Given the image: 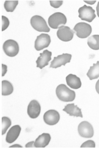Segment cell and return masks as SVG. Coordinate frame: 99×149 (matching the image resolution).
<instances>
[{
    "mask_svg": "<svg viewBox=\"0 0 99 149\" xmlns=\"http://www.w3.org/2000/svg\"><path fill=\"white\" fill-rule=\"evenodd\" d=\"M56 93L59 100L63 102H72L75 98V91L71 90L64 84L59 85L56 88Z\"/></svg>",
    "mask_w": 99,
    "mask_h": 149,
    "instance_id": "6da1fadb",
    "label": "cell"
},
{
    "mask_svg": "<svg viewBox=\"0 0 99 149\" xmlns=\"http://www.w3.org/2000/svg\"><path fill=\"white\" fill-rule=\"evenodd\" d=\"M30 24L33 28L37 31L48 33L50 31L45 20L41 16H33L30 19Z\"/></svg>",
    "mask_w": 99,
    "mask_h": 149,
    "instance_id": "7a4b0ae2",
    "label": "cell"
},
{
    "mask_svg": "<svg viewBox=\"0 0 99 149\" xmlns=\"http://www.w3.org/2000/svg\"><path fill=\"white\" fill-rule=\"evenodd\" d=\"M67 19L65 15L62 13L56 12L51 15L48 18V24L51 28L57 29L60 25H65Z\"/></svg>",
    "mask_w": 99,
    "mask_h": 149,
    "instance_id": "3957f363",
    "label": "cell"
},
{
    "mask_svg": "<svg viewBox=\"0 0 99 149\" xmlns=\"http://www.w3.org/2000/svg\"><path fill=\"white\" fill-rule=\"evenodd\" d=\"M3 49L4 52L7 56L13 57L18 54L19 48L17 42L13 40H8L3 44Z\"/></svg>",
    "mask_w": 99,
    "mask_h": 149,
    "instance_id": "277c9868",
    "label": "cell"
},
{
    "mask_svg": "<svg viewBox=\"0 0 99 149\" xmlns=\"http://www.w3.org/2000/svg\"><path fill=\"white\" fill-rule=\"evenodd\" d=\"M73 30L76 33L77 37L81 39H85L89 37L92 31L91 25L85 22L77 23Z\"/></svg>",
    "mask_w": 99,
    "mask_h": 149,
    "instance_id": "5b68a950",
    "label": "cell"
},
{
    "mask_svg": "<svg viewBox=\"0 0 99 149\" xmlns=\"http://www.w3.org/2000/svg\"><path fill=\"white\" fill-rule=\"evenodd\" d=\"M79 17L82 20L91 22L96 17L95 10L92 7L84 5L79 8Z\"/></svg>",
    "mask_w": 99,
    "mask_h": 149,
    "instance_id": "8992f818",
    "label": "cell"
},
{
    "mask_svg": "<svg viewBox=\"0 0 99 149\" xmlns=\"http://www.w3.org/2000/svg\"><path fill=\"white\" fill-rule=\"evenodd\" d=\"M78 131L80 136L85 138H91L94 135V130L92 125L87 121L80 123Z\"/></svg>",
    "mask_w": 99,
    "mask_h": 149,
    "instance_id": "52a82bcc",
    "label": "cell"
},
{
    "mask_svg": "<svg viewBox=\"0 0 99 149\" xmlns=\"http://www.w3.org/2000/svg\"><path fill=\"white\" fill-rule=\"evenodd\" d=\"M74 33L69 27L62 26L58 27L57 35L61 41L67 42L73 39Z\"/></svg>",
    "mask_w": 99,
    "mask_h": 149,
    "instance_id": "ba28073f",
    "label": "cell"
},
{
    "mask_svg": "<svg viewBox=\"0 0 99 149\" xmlns=\"http://www.w3.org/2000/svg\"><path fill=\"white\" fill-rule=\"evenodd\" d=\"M51 42L50 36L47 34L42 33L37 36L35 42V47L36 50L39 51L47 48Z\"/></svg>",
    "mask_w": 99,
    "mask_h": 149,
    "instance_id": "9c48e42d",
    "label": "cell"
},
{
    "mask_svg": "<svg viewBox=\"0 0 99 149\" xmlns=\"http://www.w3.org/2000/svg\"><path fill=\"white\" fill-rule=\"evenodd\" d=\"M72 55L67 54H63L54 57L53 60L51 63L50 67L56 69L62 65L65 66L67 63L70 62Z\"/></svg>",
    "mask_w": 99,
    "mask_h": 149,
    "instance_id": "30bf717a",
    "label": "cell"
},
{
    "mask_svg": "<svg viewBox=\"0 0 99 149\" xmlns=\"http://www.w3.org/2000/svg\"><path fill=\"white\" fill-rule=\"evenodd\" d=\"M60 119L58 112L55 110H50L46 112L43 116L44 122L48 125H53L58 123Z\"/></svg>",
    "mask_w": 99,
    "mask_h": 149,
    "instance_id": "8fae6325",
    "label": "cell"
},
{
    "mask_svg": "<svg viewBox=\"0 0 99 149\" xmlns=\"http://www.w3.org/2000/svg\"><path fill=\"white\" fill-rule=\"evenodd\" d=\"M41 107L39 102L36 100H33L29 104L27 112L30 118L35 119L37 118L40 114Z\"/></svg>",
    "mask_w": 99,
    "mask_h": 149,
    "instance_id": "7c38bea8",
    "label": "cell"
},
{
    "mask_svg": "<svg viewBox=\"0 0 99 149\" xmlns=\"http://www.w3.org/2000/svg\"><path fill=\"white\" fill-rule=\"evenodd\" d=\"M52 53L47 50L44 51L40 54V56L36 61L37 68L42 69L49 64V62L51 60Z\"/></svg>",
    "mask_w": 99,
    "mask_h": 149,
    "instance_id": "4fadbf2b",
    "label": "cell"
},
{
    "mask_svg": "<svg viewBox=\"0 0 99 149\" xmlns=\"http://www.w3.org/2000/svg\"><path fill=\"white\" fill-rule=\"evenodd\" d=\"M21 128L19 125H14L10 128L7 133L6 141L8 143L15 141L20 135Z\"/></svg>",
    "mask_w": 99,
    "mask_h": 149,
    "instance_id": "5bb4252c",
    "label": "cell"
},
{
    "mask_svg": "<svg viewBox=\"0 0 99 149\" xmlns=\"http://www.w3.org/2000/svg\"><path fill=\"white\" fill-rule=\"evenodd\" d=\"M51 140L49 134L44 133L39 136L34 142V146L36 148H44L49 144Z\"/></svg>",
    "mask_w": 99,
    "mask_h": 149,
    "instance_id": "9a60e30c",
    "label": "cell"
},
{
    "mask_svg": "<svg viewBox=\"0 0 99 149\" xmlns=\"http://www.w3.org/2000/svg\"><path fill=\"white\" fill-rule=\"evenodd\" d=\"M63 111L69 114L70 116L80 117L81 118L83 117L81 109L78 107L77 105H75L73 103L67 104L65 106Z\"/></svg>",
    "mask_w": 99,
    "mask_h": 149,
    "instance_id": "2e32d148",
    "label": "cell"
},
{
    "mask_svg": "<svg viewBox=\"0 0 99 149\" xmlns=\"http://www.w3.org/2000/svg\"><path fill=\"white\" fill-rule=\"evenodd\" d=\"M66 80L67 85L71 88L77 89L81 87L80 79L75 74H69L66 76Z\"/></svg>",
    "mask_w": 99,
    "mask_h": 149,
    "instance_id": "e0dca14e",
    "label": "cell"
},
{
    "mask_svg": "<svg viewBox=\"0 0 99 149\" xmlns=\"http://www.w3.org/2000/svg\"><path fill=\"white\" fill-rule=\"evenodd\" d=\"M87 75L90 80L96 79L99 77V61H98L96 64L94 63L93 66L90 67Z\"/></svg>",
    "mask_w": 99,
    "mask_h": 149,
    "instance_id": "ac0fdd59",
    "label": "cell"
},
{
    "mask_svg": "<svg viewBox=\"0 0 99 149\" xmlns=\"http://www.w3.org/2000/svg\"><path fill=\"white\" fill-rule=\"evenodd\" d=\"M2 95L7 96L11 94L13 92L14 88L11 83L7 80H3L2 82Z\"/></svg>",
    "mask_w": 99,
    "mask_h": 149,
    "instance_id": "d6986e66",
    "label": "cell"
},
{
    "mask_svg": "<svg viewBox=\"0 0 99 149\" xmlns=\"http://www.w3.org/2000/svg\"><path fill=\"white\" fill-rule=\"evenodd\" d=\"M87 44L90 48L94 50H99V35H94L88 38Z\"/></svg>",
    "mask_w": 99,
    "mask_h": 149,
    "instance_id": "ffe728a7",
    "label": "cell"
},
{
    "mask_svg": "<svg viewBox=\"0 0 99 149\" xmlns=\"http://www.w3.org/2000/svg\"><path fill=\"white\" fill-rule=\"evenodd\" d=\"M18 4V1H6L4 3V7L6 11L12 12L15 10Z\"/></svg>",
    "mask_w": 99,
    "mask_h": 149,
    "instance_id": "44dd1931",
    "label": "cell"
},
{
    "mask_svg": "<svg viewBox=\"0 0 99 149\" xmlns=\"http://www.w3.org/2000/svg\"><path fill=\"white\" fill-rule=\"evenodd\" d=\"M2 135L6 134L8 129L12 125L11 120L7 117H3L2 118Z\"/></svg>",
    "mask_w": 99,
    "mask_h": 149,
    "instance_id": "7402d4cb",
    "label": "cell"
},
{
    "mask_svg": "<svg viewBox=\"0 0 99 149\" xmlns=\"http://www.w3.org/2000/svg\"><path fill=\"white\" fill-rule=\"evenodd\" d=\"M2 31H3L7 29L10 24V21L8 18L4 16H2Z\"/></svg>",
    "mask_w": 99,
    "mask_h": 149,
    "instance_id": "603a6c76",
    "label": "cell"
},
{
    "mask_svg": "<svg viewBox=\"0 0 99 149\" xmlns=\"http://www.w3.org/2000/svg\"><path fill=\"white\" fill-rule=\"evenodd\" d=\"M96 147L95 143L92 140H87L82 144L81 148H95Z\"/></svg>",
    "mask_w": 99,
    "mask_h": 149,
    "instance_id": "cb8c5ba5",
    "label": "cell"
},
{
    "mask_svg": "<svg viewBox=\"0 0 99 149\" xmlns=\"http://www.w3.org/2000/svg\"><path fill=\"white\" fill-rule=\"evenodd\" d=\"M51 6L54 8H60L62 5V1H50Z\"/></svg>",
    "mask_w": 99,
    "mask_h": 149,
    "instance_id": "d4e9b609",
    "label": "cell"
},
{
    "mask_svg": "<svg viewBox=\"0 0 99 149\" xmlns=\"http://www.w3.org/2000/svg\"><path fill=\"white\" fill-rule=\"evenodd\" d=\"M2 76H4L5 74L7 73V66L2 64Z\"/></svg>",
    "mask_w": 99,
    "mask_h": 149,
    "instance_id": "484cf974",
    "label": "cell"
},
{
    "mask_svg": "<svg viewBox=\"0 0 99 149\" xmlns=\"http://www.w3.org/2000/svg\"><path fill=\"white\" fill-rule=\"evenodd\" d=\"M34 143V141L28 142L25 145V147L27 148L35 147L34 145H33Z\"/></svg>",
    "mask_w": 99,
    "mask_h": 149,
    "instance_id": "4316f807",
    "label": "cell"
},
{
    "mask_svg": "<svg viewBox=\"0 0 99 149\" xmlns=\"http://www.w3.org/2000/svg\"><path fill=\"white\" fill-rule=\"evenodd\" d=\"M96 89L97 92L99 94V79L97 82L96 84Z\"/></svg>",
    "mask_w": 99,
    "mask_h": 149,
    "instance_id": "83f0119b",
    "label": "cell"
},
{
    "mask_svg": "<svg viewBox=\"0 0 99 149\" xmlns=\"http://www.w3.org/2000/svg\"><path fill=\"white\" fill-rule=\"evenodd\" d=\"M84 2H85L86 3H87L88 4H90V5H93L95 3H96V1H84Z\"/></svg>",
    "mask_w": 99,
    "mask_h": 149,
    "instance_id": "f1b7e54d",
    "label": "cell"
},
{
    "mask_svg": "<svg viewBox=\"0 0 99 149\" xmlns=\"http://www.w3.org/2000/svg\"><path fill=\"white\" fill-rule=\"evenodd\" d=\"M9 148H23V147L20 146V145L16 144L10 146Z\"/></svg>",
    "mask_w": 99,
    "mask_h": 149,
    "instance_id": "f546056e",
    "label": "cell"
},
{
    "mask_svg": "<svg viewBox=\"0 0 99 149\" xmlns=\"http://www.w3.org/2000/svg\"><path fill=\"white\" fill-rule=\"evenodd\" d=\"M97 13L98 16L99 18V1L98 2L97 6L96 8Z\"/></svg>",
    "mask_w": 99,
    "mask_h": 149,
    "instance_id": "4dcf8cb0",
    "label": "cell"
}]
</instances>
